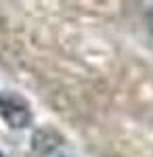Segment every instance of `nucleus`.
I'll use <instances>...</instances> for the list:
<instances>
[{"mask_svg":"<svg viewBox=\"0 0 153 157\" xmlns=\"http://www.w3.org/2000/svg\"><path fill=\"white\" fill-rule=\"evenodd\" d=\"M0 115L4 117V121L11 128H25L32 121L29 105L21 97L13 94V92H4L0 97Z\"/></svg>","mask_w":153,"mask_h":157,"instance_id":"obj_1","label":"nucleus"},{"mask_svg":"<svg viewBox=\"0 0 153 157\" xmlns=\"http://www.w3.org/2000/svg\"><path fill=\"white\" fill-rule=\"evenodd\" d=\"M61 145V136L50 128H40L38 132L32 136V149L38 155H48L53 153L57 147Z\"/></svg>","mask_w":153,"mask_h":157,"instance_id":"obj_2","label":"nucleus"},{"mask_svg":"<svg viewBox=\"0 0 153 157\" xmlns=\"http://www.w3.org/2000/svg\"><path fill=\"white\" fill-rule=\"evenodd\" d=\"M149 27H151V32H153V9H151V13H149Z\"/></svg>","mask_w":153,"mask_h":157,"instance_id":"obj_3","label":"nucleus"},{"mask_svg":"<svg viewBox=\"0 0 153 157\" xmlns=\"http://www.w3.org/2000/svg\"><path fill=\"white\" fill-rule=\"evenodd\" d=\"M0 157H4V155H2V153H0Z\"/></svg>","mask_w":153,"mask_h":157,"instance_id":"obj_4","label":"nucleus"}]
</instances>
